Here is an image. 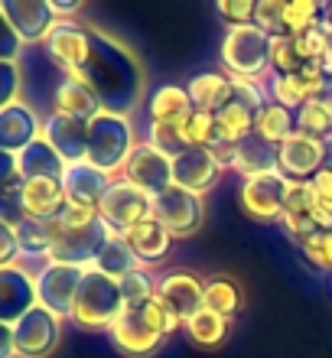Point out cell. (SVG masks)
Segmentation results:
<instances>
[{"instance_id":"f35d334b","label":"cell","mask_w":332,"mask_h":358,"mask_svg":"<svg viewBox=\"0 0 332 358\" xmlns=\"http://www.w3.org/2000/svg\"><path fill=\"white\" fill-rule=\"evenodd\" d=\"M121 296H124V310H143L147 303L157 296V280L147 267H137L121 280Z\"/></svg>"},{"instance_id":"bcb514c9","label":"cell","mask_w":332,"mask_h":358,"mask_svg":"<svg viewBox=\"0 0 332 358\" xmlns=\"http://www.w3.org/2000/svg\"><path fill=\"white\" fill-rule=\"evenodd\" d=\"M23 94V69L20 62H0V111L20 101Z\"/></svg>"},{"instance_id":"e0dca14e","label":"cell","mask_w":332,"mask_h":358,"mask_svg":"<svg viewBox=\"0 0 332 358\" xmlns=\"http://www.w3.org/2000/svg\"><path fill=\"white\" fill-rule=\"evenodd\" d=\"M202 296H205V280H199L189 271H170L157 280V300L166 303L182 320V326H186V320H192L205 306Z\"/></svg>"},{"instance_id":"52a82bcc","label":"cell","mask_w":332,"mask_h":358,"mask_svg":"<svg viewBox=\"0 0 332 358\" xmlns=\"http://www.w3.org/2000/svg\"><path fill=\"white\" fill-rule=\"evenodd\" d=\"M82 277H85L82 267L59 264V261H46V264L33 273V280H36V303L43 306V310L56 313L59 320L72 316V306H75Z\"/></svg>"},{"instance_id":"cb8c5ba5","label":"cell","mask_w":332,"mask_h":358,"mask_svg":"<svg viewBox=\"0 0 332 358\" xmlns=\"http://www.w3.org/2000/svg\"><path fill=\"white\" fill-rule=\"evenodd\" d=\"M196 111L192 108V98L186 92V85H160L150 94L147 101V121L150 124H170V127H180L189 114Z\"/></svg>"},{"instance_id":"5bb4252c","label":"cell","mask_w":332,"mask_h":358,"mask_svg":"<svg viewBox=\"0 0 332 358\" xmlns=\"http://www.w3.org/2000/svg\"><path fill=\"white\" fill-rule=\"evenodd\" d=\"M121 179L133 182V186H140L143 192H163L166 186H173V160L170 157H163L157 147H150L147 141H137V147L131 150L127 163H124L121 170Z\"/></svg>"},{"instance_id":"4dcf8cb0","label":"cell","mask_w":332,"mask_h":358,"mask_svg":"<svg viewBox=\"0 0 332 358\" xmlns=\"http://www.w3.org/2000/svg\"><path fill=\"white\" fill-rule=\"evenodd\" d=\"M296 131L316 141H332V94L310 98L296 111Z\"/></svg>"},{"instance_id":"7bdbcfd3","label":"cell","mask_w":332,"mask_h":358,"mask_svg":"<svg viewBox=\"0 0 332 358\" xmlns=\"http://www.w3.org/2000/svg\"><path fill=\"white\" fill-rule=\"evenodd\" d=\"M316 208H319V199H316L313 186L290 179V189H287V199H284V215H310L313 218Z\"/></svg>"},{"instance_id":"d4e9b609","label":"cell","mask_w":332,"mask_h":358,"mask_svg":"<svg viewBox=\"0 0 332 358\" xmlns=\"http://www.w3.org/2000/svg\"><path fill=\"white\" fill-rule=\"evenodd\" d=\"M124 241L131 245V251L137 255V261H140L143 267L153 264V261H160V257H166L173 248V235L157 218H147L140 225H133L131 231H124Z\"/></svg>"},{"instance_id":"83f0119b","label":"cell","mask_w":332,"mask_h":358,"mask_svg":"<svg viewBox=\"0 0 332 358\" xmlns=\"http://www.w3.org/2000/svg\"><path fill=\"white\" fill-rule=\"evenodd\" d=\"M296 134V111H287L284 104L267 101L261 111L254 114V137H261L270 147H280L287 137Z\"/></svg>"},{"instance_id":"ffe728a7","label":"cell","mask_w":332,"mask_h":358,"mask_svg":"<svg viewBox=\"0 0 332 358\" xmlns=\"http://www.w3.org/2000/svg\"><path fill=\"white\" fill-rule=\"evenodd\" d=\"M117 176H108L105 170L92 166L88 160L82 163H68L66 173H62V189H66V202H75V206H88L98 208L105 192L111 189V182Z\"/></svg>"},{"instance_id":"ac0fdd59","label":"cell","mask_w":332,"mask_h":358,"mask_svg":"<svg viewBox=\"0 0 332 358\" xmlns=\"http://www.w3.org/2000/svg\"><path fill=\"white\" fill-rule=\"evenodd\" d=\"M43 141L66 163H82L88 157V121L49 111L43 117Z\"/></svg>"},{"instance_id":"4316f807","label":"cell","mask_w":332,"mask_h":358,"mask_svg":"<svg viewBox=\"0 0 332 358\" xmlns=\"http://www.w3.org/2000/svg\"><path fill=\"white\" fill-rule=\"evenodd\" d=\"M68 163L59 157L52 147H49L43 137L29 143L27 150L17 153V170H20V179H62Z\"/></svg>"},{"instance_id":"816d5d0a","label":"cell","mask_w":332,"mask_h":358,"mask_svg":"<svg viewBox=\"0 0 332 358\" xmlns=\"http://www.w3.org/2000/svg\"><path fill=\"white\" fill-rule=\"evenodd\" d=\"M23 52V39L17 36V29L10 27V20L0 10V62H20Z\"/></svg>"},{"instance_id":"ab89813d","label":"cell","mask_w":332,"mask_h":358,"mask_svg":"<svg viewBox=\"0 0 332 358\" xmlns=\"http://www.w3.org/2000/svg\"><path fill=\"white\" fill-rule=\"evenodd\" d=\"M326 10L316 0H290L284 3V33L287 36H303L306 29H313L319 23Z\"/></svg>"},{"instance_id":"484cf974","label":"cell","mask_w":332,"mask_h":358,"mask_svg":"<svg viewBox=\"0 0 332 358\" xmlns=\"http://www.w3.org/2000/svg\"><path fill=\"white\" fill-rule=\"evenodd\" d=\"M186 92H189L196 111L219 114L231 101V76H225V72H199V76L189 78Z\"/></svg>"},{"instance_id":"7dc6e473","label":"cell","mask_w":332,"mask_h":358,"mask_svg":"<svg viewBox=\"0 0 332 358\" xmlns=\"http://www.w3.org/2000/svg\"><path fill=\"white\" fill-rule=\"evenodd\" d=\"M143 316H147V322H150L153 329L160 332L163 339H166V336H173V332H176V329L182 326L180 316H176V313H173L170 306H166V303L157 300V296H153V300L147 303V306H143Z\"/></svg>"},{"instance_id":"c3c4849f","label":"cell","mask_w":332,"mask_h":358,"mask_svg":"<svg viewBox=\"0 0 332 358\" xmlns=\"http://www.w3.org/2000/svg\"><path fill=\"white\" fill-rule=\"evenodd\" d=\"M20 182H23V179H17V182H10V186L0 189V222H3V225H13V228L27 218L23 199H20Z\"/></svg>"},{"instance_id":"ba28073f","label":"cell","mask_w":332,"mask_h":358,"mask_svg":"<svg viewBox=\"0 0 332 358\" xmlns=\"http://www.w3.org/2000/svg\"><path fill=\"white\" fill-rule=\"evenodd\" d=\"M153 218L160 222L173 238H186V235H196L205 218V208H202V196L189 192L182 186H166L163 192L153 196Z\"/></svg>"},{"instance_id":"60d3db41","label":"cell","mask_w":332,"mask_h":358,"mask_svg":"<svg viewBox=\"0 0 332 358\" xmlns=\"http://www.w3.org/2000/svg\"><path fill=\"white\" fill-rule=\"evenodd\" d=\"M143 141L150 143V147H157V150H160L163 157H170V160H176L180 153L189 150L186 141H182V131L180 127H170V124H147V137H143Z\"/></svg>"},{"instance_id":"5b68a950","label":"cell","mask_w":332,"mask_h":358,"mask_svg":"<svg viewBox=\"0 0 332 358\" xmlns=\"http://www.w3.org/2000/svg\"><path fill=\"white\" fill-rule=\"evenodd\" d=\"M98 215L108 228H114L117 235L131 231L133 225H140L147 218H153V196L143 192L140 186H133L127 179H114L111 189L105 192L101 206H98Z\"/></svg>"},{"instance_id":"8d00e7d4","label":"cell","mask_w":332,"mask_h":358,"mask_svg":"<svg viewBox=\"0 0 332 358\" xmlns=\"http://www.w3.org/2000/svg\"><path fill=\"white\" fill-rule=\"evenodd\" d=\"M264 82H267V98L274 104H284L287 111H300L310 101V92H306L300 76H274L270 72Z\"/></svg>"},{"instance_id":"f907efd6","label":"cell","mask_w":332,"mask_h":358,"mask_svg":"<svg viewBox=\"0 0 332 358\" xmlns=\"http://www.w3.org/2000/svg\"><path fill=\"white\" fill-rule=\"evenodd\" d=\"M98 208H88V206H75V202H66V208L59 212V225L62 228H88L98 222Z\"/></svg>"},{"instance_id":"277c9868","label":"cell","mask_w":332,"mask_h":358,"mask_svg":"<svg viewBox=\"0 0 332 358\" xmlns=\"http://www.w3.org/2000/svg\"><path fill=\"white\" fill-rule=\"evenodd\" d=\"M222 66L231 78H254L264 82L270 76V36L254 23L231 27L222 39Z\"/></svg>"},{"instance_id":"f6af8a7d","label":"cell","mask_w":332,"mask_h":358,"mask_svg":"<svg viewBox=\"0 0 332 358\" xmlns=\"http://www.w3.org/2000/svg\"><path fill=\"white\" fill-rule=\"evenodd\" d=\"M306 264H313L316 271H332V228L329 231H316L310 241L300 245Z\"/></svg>"},{"instance_id":"2e32d148","label":"cell","mask_w":332,"mask_h":358,"mask_svg":"<svg viewBox=\"0 0 332 358\" xmlns=\"http://www.w3.org/2000/svg\"><path fill=\"white\" fill-rule=\"evenodd\" d=\"M36 306V280L23 264L0 267V322H20Z\"/></svg>"},{"instance_id":"4fadbf2b","label":"cell","mask_w":332,"mask_h":358,"mask_svg":"<svg viewBox=\"0 0 332 358\" xmlns=\"http://www.w3.org/2000/svg\"><path fill=\"white\" fill-rule=\"evenodd\" d=\"M0 10L10 20V27L17 29V36L23 39V46H43L52 27L59 23L49 0H0Z\"/></svg>"},{"instance_id":"8fae6325","label":"cell","mask_w":332,"mask_h":358,"mask_svg":"<svg viewBox=\"0 0 332 358\" xmlns=\"http://www.w3.org/2000/svg\"><path fill=\"white\" fill-rule=\"evenodd\" d=\"M326 166H329V141H316L296 131L277 147V170L294 182H310Z\"/></svg>"},{"instance_id":"6f0895ef","label":"cell","mask_w":332,"mask_h":358,"mask_svg":"<svg viewBox=\"0 0 332 358\" xmlns=\"http://www.w3.org/2000/svg\"><path fill=\"white\" fill-rule=\"evenodd\" d=\"M0 358H17V349H13V326L0 322Z\"/></svg>"},{"instance_id":"7c38bea8","label":"cell","mask_w":332,"mask_h":358,"mask_svg":"<svg viewBox=\"0 0 332 358\" xmlns=\"http://www.w3.org/2000/svg\"><path fill=\"white\" fill-rule=\"evenodd\" d=\"M43 49L62 72L78 76L88 62V52H92V29L75 23V20H59L43 43Z\"/></svg>"},{"instance_id":"b9f144b4","label":"cell","mask_w":332,"mask_h":358,"mask_svg":"<svg viewBox=\"0 0 332 358\" xmlns=\"http://www.w3.org/2000/svg\"><path fill=\"white\" fill-rule=\"evenodd\" d=\"M231 101L245 104L247 111H261L270 98H267V82H254V78H231Z\"/></svg>"},{"instance_id":"d6a6232c","label":"cell","mask_w":332,"mask_h":358,"mask_svg":"<svg viewBox=\"0 0 332 358\" xmlns=\"http://www.w3.org/2000/svg\"><path fill=\"white\" fill-rule=\"evenodd\" d=\"M241 300H245V296H241V287H238V280H231V277H209V280H205V296H202L205 310L231 320V316L241 310Z\"/></svg>"},{"instance_id":"30bf717a","label":"cell","mask_w":332,"mask_h":358,"mask_svg":"<svg viewBox=\"0 0 332 358\" xmlns=\"http://www.w3.org/2000/svg\"><path fill=\"white\" fill-rule=\"evenodd\" d=\"M287 189H290V179L280 170L254 173V176L241 179L238 199H241V206H245V212L251 218H257V222H277V218L284 215Z\"/></svg>"},{"instance_id":"11a10c76","label":"cell","mask_w":332,"mask_h":358,"mask_svg":"<svg viewBox=\"0 0 332 358\" xmlns=\"http://www.w3.org/2000/svg\"><path fill=\"white\" fill-rule=\"evenodd\" d=\"M212 153V160L219 163V170H235V160H238V143H228V141H215L209 147Z\"/></svg>"},{"instance_id":"7a4b0ae2","label":"cell","mask_w":332,"mask_h":358,"mask_svg":"<svg viewBox=\"0 0 332 358\" xmlns=\"http://www.w3.org/2000/svg\"><path fill=\"white\" fill-rule=\"evenodd\" d=\"M137 147V131L127 114L114 111H98L88 121V157L85 160L98 170H105L108 176H121L124 163Z\"/></svg>"},{"instance_id":"91938a15","label":"cell","mask_w":332,"mask_h":358,"mask_svg":"<svg viewBox=\"0 0 332 358\" xmlns=\"http://www.w3.org/2000/svg\"><path fill=\"white\" fill-rule=\"evenodd\" d=\"M329 94H332V88H329Z\"/></svg>"},{"instance_id":"74e56055","label":"cell","mask_w":332,"mask_h":358,"mask_svg":"<svg viewBox=\"0 0 332 358\" xmlns=\"http://www.w3.org/2000/svg\"><path fill=\"white\" fill-rule=\"evenodd\" d=\"M180 131L189 150H209L212 143L219 141V124H215V114H209V111H192L180 124Z\"/></svg>"},{"instance_id":"e575fe53","label":"cell","mask_w":332,"mask_h":358,"mask_svg":"<svg viewBox=\"0 0 332 358\" xmlns=\"http://www.w3.org/2000/svg\"><path fill=\"white\" fill-rule=\"evenodd\" d=\"M215 124H219V137L228 143H241L254 134V111H247L245 104L228 101L219 114H215Z\"/></svg>"},{"instance_id":"ee69618b","label":"cell","mask_w":332,"mask_h":358,"mask_svg":"<svg viewBox=\"0 0 332 358\" xmlns=\"http://www.w3.org/2000/svg\"><path fill=\"white\" fill-rule=\"evenodd\" d=\"M254 27L264 29L267 36H284V0H257Z\"/></svg>"},{"instance_id":"db71d44e","label":"cell","mask_w":332,"mask_h":358,"mask_svg":"<svg viewBox=\"0 0 332 358\" xmlns=\"http://www.w3.org/2000/svg\"><path fill=\"white\" fill-rule=\"evenodd\" d=\"M310 186H313L319 206H323L326 212H332V166H326V170L316 173V176L310 179Z\"/></svg>"},{"instance_id":"9a60e30c","label":"cell","mask_w":332,"mask_h":358,"mask_svg":"<svg viewBox=\"0 0 332 358\" xmlns=\"http://www.w3.org/2000/svg\"><path fill=\"white\" fill-rule=\"evenodd\" d=\"M108 336H111L114 349L124 352L127 358H147L163 345V336L147 322L143 310H124L108 329Z\"/></svg>"},{"instance_id":"44dd1931","label":"cell","mask_w":332,"mask_h":358,"mask_svg":"<svg viewBox=\"0 0 332 358\" xmlns=\"http://www.w3.org/2000/svg\"><path fill=\"white\" fill-rule=\"evenodd\" d=\"M222 170L212 160L209 150H186L173 160V182L182 189H189L196 196H205L215 182H219Z\"/></svg>"},{"instance_id":"f546056e","label":"cell","mask_w":332,"mask_h":358,"mask_svg":"<svg viewBox=\"0 0 332 358\" xmlns=\"http://www.w3.org/2000/svg\"><path fill=\"white\" fill-rule=\"evenodd\" d=\"M137 267H143V264L137 261V255L131 251V245L124 241V235H111L95 257V271L108 273V277H114V280H124V277H127L131 271H137Z\"/></svg>"},{"instance_id":"680465c9","label":"cell","mask_w":332,"mask_h":358,"mask_svg":"<svg viewBox=\"0 0 332 358\" xmlns=\"http://www.w3.org/2000/svg\"><path fill=\"white\" fill-rule=\"evenodd\" d=\"M326 17H329V20H332V3H329V7H326Z\"/></svg>"},{"instance_id":"f5cc1de1","label":"cell","mask_w":332,"mask_h":358,"mask_svg":"<svg viewBox=\"0 0 332 358\" xmlns=\"http://www.w3.org/2000/svg\"><path fill=\"white\" fill-rule=\"evenodd\" d=\"M17 261H20L17 231H13V225H3V222H0V267L17 264Z\"/></svg>"},{"instance_id":"d6986e66","label":"cell","mask_w":332,"mask_h":358,"mask_svg":"<svg viewBox=\"0 0 332 358\" xmlns=\"http://www.w3.org/2000/svg\"><path fill=\"white\" fill-rule=\"evenodd\" d=\"M36 137H43V117L36 114L33 104L17 101L0 111V150H7L17 157V153L27 150Z\"/></svg>"},{"instance_id":"3957f363","label":"cell","mask_w":332,"mask_h":358,"mask_svg":"<svg viewBox=\"0 0 332 358\" xmlns=\"http://www.w3.org/2000/svg\"><path fill=\"white\" fill-rule=\"evenodd\" d=\"M124 313V296H121V280H114L108 273L88 267L85 277H82V287H78L75 306H72V316L68 320L75 322L78 329H111L114 320Z\"/></svg>"},{"instance_id":"9f6ffc18","label":"cell","mask_w":332,"mask_h":358,"mask_svg":"<svg viewBox=\"0 0 332 358\" xmlns=\"http://www.w3.org/2000/svg\"><path fill=\"white\" fill-rule=\"evenodd\" d=\"M20 179V170H17V157L7 150H0V189L10 186V182H17Z\"/></svg>"},{"instance_id":"836d02e7","label":"cell","mask_w":332,"mask_h":358,"mask_svg":"<svg viewBox=\"0 0 332 358\" xmlns=\"http://www.w3.org/2000/svg\"><path fill=\"white\" fill-rule=\"evenodd\" d=\"M228 326H231V320H225V316H219V313H212L202 306L192 320H186V326L182 329L189 332V339L196 342V345H205V349H215V345H222L228 336Z\"/></svg>"},{"instance_id":"8992f818","label":"cell","mask_w":332,"mask_h":358,"mask_svg":"<svg viewBox=\"0 0 332 358\" xmlns=\"http://www.w3.org/2000/svg\"><path fill=\"white\" fill-rule=\"evenodd\" d=\"M56 222V218H52ZM111 235H117L114 228H108L101 218L88 228H62L56 222V238H52V251H49V261H59V264H72V267H95L98 251L105 248V241Z\"/></svg>"},{"instance_id":"6da1fadb","label":"cell","mask_w":332,"mask_h":358,"mask_svg":"<svg viewBox=\"0 0 332 358\" xmlns=\"http://www.w3.org/2000/svg\"><path fill=\"white\" fill-rule=\"evenodd\" d=\"M78 78L98 94L105 111L131 117V108L140 94V69L121 43L92 29V52H88V62L78 72Z\"/></svg>"},{"instance_id":"1f68e13d","label":"cell","mask_w":332,"mask_h":358,"mask_svg":"<svg viewBox=\"0 0 332 358\" xmlns=\"http://www.w3.org/2000/svg\"><path fill=\"white\" fill-rule=\"evenodd\" d=\"M277 170V147L264 143L261 137H247V141L238 143V160H235V173L245 176H254V173H270Z\"/></svg>"},{"instance_id":"681fc988","label":"cell","mask_w":332,"mask_h":358,"mask_svg":"<svg viewBox=\"0 0 332 358\" xmlns=\"http://www.w3.org/2000/svg\"><path fill=\"white\" fill-rule=\"evenodd\" d=\"M219 17L231 27H247V23H254V3L251 0H219Z\"/></svg>"},{"instance_id":"603a6c76","label":"cell","mask_w":332,"mask_h":358,"mask_svg":"<svg viewBox=\"0 0 332 358\" xmlns=\"http://www.w3.org/2000/svg\"><path fill=\"white\" fill-rule=\"evenodd\" d=\"M52 111L56 114H68V117H78V121H92L98 111H105L98 94L82 82L78 76H66L59 82L56 94H52Z\"/></svg>"},{"instance_id":"d590c367","label":"cell","mask_w":332,"mask_h":358,"mask_svg":"<svg viewBox=\"0 0 332 358\" xmlns=\"http://www.w3.org/2000/svg\"><path fill=\"white\" fill-rule=\"evenodd\" d=\"M310 66L300 52L296 36H270V72L274 76H300Z\"/></svg>"},{"instance_id":"f1b7e54d","label":"cell","mask_w":332,"mask_h":358,"mask_svg":"<svg viewBox=\"0 0 332 358\" xmlns=\"http://www.w3.org/2000/svg\"><path fill=\"white\" fill-rule=\"evenodd\" d=\"M13 231H17L20 257H43V261H49L52 238H56V222H43V218H23V222H20Z\"/></svg>"},{"instance_id":"9c48e42d","label":"cell","mask_w":332,"mask_h":358,"mask_svg":"<svg viewBox=\"0 0 332 358\" xmlns=\"http://www.w3.org/2000/svg\"><path fill=\"white\" fill-rule=\"evenodd\" d=\"M62 339V320L56 313L33 306L20 322H13V349L17 358H49Z\"/></svg>"},{"instance_id":"7402d4cb","label":"cell","mask_w":332,"mask_h":358,"mask_svg":"<svg viewBox=\"0 0 332 358\" xmlns=\"http://www.w3.org/2000/svg\"><path fill=\"white\" fill-rule=\"evenodd\" d=\"M20 199H23L27 218H43V222L59 218V212L66 208L62 179H23L20 182Z\"/></svg>"}]
</instances>
